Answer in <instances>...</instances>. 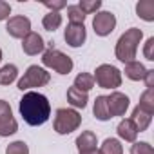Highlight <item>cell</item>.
<instances>
[{
	"label": "cell",
	"instance_id": "6da1fadb",
	"mask_svg": "<svg viewBox=\"0 0 154 154\" xmlns=\"http://www.w3.org/2000/svg\"><path fill=\"white\" fill-rule=\"evenodd\" d=\"M18 111H20V116L24 118V122L27 125L38 127L49 120L51 103H49L45 94L36 93V91H27V93H24V96L20 100Z\"/></svg>",
	"mask_w": 154,
	"mask_h": 154
},
{
	"label": "cell",
	"instance_id": "7a4b0ae2",
	"mask_svg": "<svg viewBox=\"0 0 154 154\" xmlns=\"http://www.w3.org/2000/svg\"><path fill=\"white\" fill-rule=\"evenodd\" d=\"M143 40V31L140 27H131L127 29L116 42V47H114V54L120 62L123 63H129L136 58V53H138V47Z\"/></svg>",
	"mask_w": 154,
	"mask_h": 154
},
{
	"label": "cell",
	"instance_id": "3957f363",
	"mask_svg": "<svg viewBox=\"0 0 154 154\" xmlns=\"http://www.w3.org/2000/svg\"><path fill=\"white\" fill-rule=\"evenodd\" d=\"M82 125V116L76 109H67L62 107L54 112V122H53V129L56 134H71L72 131H76Z\"/></svg>",
	"mask_w": 154,
	"mask_h": 154
},
{
	"label": "cell",
	"instance_id": "277c9868",
	"mask_svg": "<svg viewBox=\"0 0 154 154\" xmlns=\"http://www.w3.org/2000/svg\"><path fill=\"white\" fill-rule=\"evenodd\" d=\"M42 63H44V67L53 69L58 74H69L74 67L71 56H67L65 53H62L60 49H54V47L42 53Z\"/></svg>",
	"mask_w": 154,
	"mask_h": 154
},
{
	"label": "cell",
	"instance_id": "5b68a950",
	"mask_svg": "<svg viewBox=\"0 0 154 154\" xmlns=\"http://www.w3.org/2000/svg\"><path fill=\"white\" fill-rule=\"evenodd\" d=\"M51 82V74L47 72V69L40 67V65H29L27 71L24 72V76L18 80L17 87L20 91H31L35 87H44Z\"/></svg>",
	"mask_w": 154,
	"mask_h": 154
},
{
	"label": "cell",
	"instance_id": "8992f818",
	"mask_svg": "<svg viewBox=\"0 0 154 154\" xmlns=\"http://www.w3.org/2000/svg\"><path fill=\"white\" fill-rule=\"evenodd\" d=\"M93 78H94V84L102 89H118L122 85V71L111 63H102L96 67L94 74H93Z\"/></svg>",
	"mask_w": 154,
	"mask_h": 154
},
{
	"label": "cell",
	"instance_id": "52a82bcc",
	"mask_svg": "<svg viewBox=\"0 0 154 154\" xmlns=\"http://www.w3.org/2000/svg\"><path fill=\"white\" fill-rule=\"evenodd\" d=\"M93 29L98 36H109L116 29V17L111 11H98L93 18Z\"/></svg>",
	"mask_w": 154,
	"mask_h": 154
},
{
	"label": "cell",
	"instance_id": "ba28073f",
	"mask_svg": "<svg viewBox=\"0 0 154 154\" xmlns=\"http://www.w3.org/2000/svg\"><path fill=\"white\" fill-rule=\"evenodd\" d=\"M105 100H107V109H109L111 118H114V116H123V114L127 112L129 105H131L129 96L123 94V93H120V91H112L109 96H105Z\"/></svg>",
	"mask_w": 154,
	"mask_h": 154
},
{
	"label": "cell",
	"instance_id": "9c48e42d",
	"mask_svg": "<svg viewBox=\"0 0 154 154\" xmlns=\"http://www.w3.org/2000/svg\"><path fill=\"white\" fill-rule=\"evenodd\" d=\"M63 38L69 47H74V49L82 47L87 40V29L84 24H67L63 31Z\"/></svg>",
	"mask_w": 154,
	"mask_h": 154
},
{
	"label": "cell",
	"instance_id": "30bf717a",
	"mask_svg": "<svg viewBox=\"0 0 154 154\" xmlns=\"http://www.w3.org/2000/svg\"><path fill=\"white\" fill-rule=\"evenodd\" d=\"M6 31L9 36L13 38H24L31 33V20L24 15H17V17H11L8 20V26H6Z\"/></svg>",
	"mask_w": 154,
	"mask_h": 154
},
{
	"label": "cell",
	"instance_id": "8fae6325",
	"mask_svg": "<svg viewBox=\"0 0 154 154\" xmlns=\"http://www.w3.org/2000/svg\"><path fill=\"white\" fill-rule=\"evenodd\" d=\"M22 49H24V53H26V54L35 56V54L44 53V49H45V42H44L42 35H38V33H35V31H31L27 36H24V38H22Z\"/></svg>",
	"mask_w": 154,
	"mask_h": 154
},
{
	"label": "cell",
	"instance_id": "7c38bea8",
	"mask_svg": "<svg viewBox=\"0 0 154 154\" xmlns=\"http://www.w3.org/2000/svg\"><path fill=\"white\" fill-rule=\"evenodd\" d=\"M116 132H118L120 140H123V141H127V143H134L136 138H138V134H140L138 129H136V125L132 123L131 118H123V120L118 123Z\"/></svg>",
	"mask_w": 154,
	"mask_h": 154
},
{
	"label": "cell",
	"instance_id": "4fadbf2b",
	"mask_svg": "<svg viewBox=\"0 0 154 154\" xmlns=\"http://www.w3.org/2000/svg\"><path fill=\"white\" fill-rule=\"evenodd\" d=\"M123 72H125L127 78H129V80H132V82H143V76H145V72H147V67H145L141 62L132 60V62L125 63Z\"/></svg>",
	"mask_w": 154,
	"mask_h": 154
},
{
	"label": "cell",
	"instance_id": "5bb4252c",
	"mask_svg": "<svg viewBox=\"0 0 154 154\" xmlns=\"http://www.w3.org/2000/svg\"><path fill=\"white\" fill-rule=\"evenodd\" d=\"M98 138L93 131H84L78 138H76V147H78V152H87L93 149H98Z\"/></svg>",
	"mask_w": 154,
	"mask_h": 154
},
{
	"label": "cell",
	"instance_id": "9a60e30c",
	"mask_svg": "<svg viewBox=\"0 0 154 154\" xmlns=\"http://www.w3.org/2000/svg\"><path fill=\"white\" fill-rule=\"evenodd\" d=\"M131 120H132V123L136 125L138 132H143V131L149 129V125H150V122H152V114L145 112L141 107L136 105V107L132 109V116H131Z\"/></svg>",
	"mask_w": 154,
	"mask_h": 154
},
{
	"label": "cell",
	"instance_id": "2e32d148",
	"mask_svg": "<svg viewBox=\"0 0 154 154\" xmlns=\"http://www.w3.org/2000/svg\"><path fill=\"white\" fill-rule=\"evenodd\" d=\"M67 102L74 109H85L87 102H89V96H87V93H82L76 87H69L67 89Z\"/></svg>",
	"mask_w": 154,
	"mask_h": 154
},
{
	"label": "cell",
	"instance_id": "e0dca14e",
	"mask_svg": "<svg viewBox=\"0 0 154 154\" xmlns=\"http://www.w3.org/2000/svg\"><path fill=\"white\" fill-rule=\"evenodd\" d=\"M136 15L145 22H154V2L152 0H140L136 4Z\"/></svg>",
	"mask_w": 154,
	"mask_h": 154
},
{
	"label": "cell",
	"instance_id": "ac0fdd59",
	"mask_svg": "<svg viewBox=\"0 0 154 154\" xmlns=\"http://www.w3.org/2000/svg\"><path fill=\"white\" fill-rule=\"evenodd\" d=\"M18 78V67L15 63H8L0 69V85H11Z\"/></svg>",
	"mask_w": 154,
	"mask_h": 154
},
{
	"label": "cell",
	"instance_id": "d6986e66",
	"mask_svg": "<svg viewBox=\"0 0 154 154\" xmlns=\"http://www.w3.org/2000/svg\"><path fill=\"white\" fill-rule=\"evenodd\" d=\"M93 114H94V118L100 120V122H109V120H111V114H109V109H107V100H105V96H96L94 107H93Z\"/></svg>",
	"mask_w": 154,
	"mask_h": 154
},
{
	"label": "cell",
	"instance_id": "ffe728a7",
	"mask_svg": "<svg viewBox=\"0 0 154 154\" xmlns=\"http://www.w3.org/2000/svg\"><path fill=\"white\" fill-rule=\"evenodd\" d=\"M72 87H76V89L82 91V93H89V91L94 87V78H93V74H91V72H80V74L74 78Z\"/></svg>",
	"mask_w": 154,
	"mask_h": 154
},
{
	"label": "cell",
	"instance_id": "44dd1931",
	"mask_svg": "<svg viewBox=\"0 0 154 154\" xmlns=\"http://www.w3.org/2000/svg\"><path fill=\"white\" fill-rule=\"evenodd\" d=\"M42 26H44L45 31L54 33V31L62 26V15L56 13V11H49L47 15H44V18H42Z\"/></svg>",
	"mask_w": 154,
	"mask_h": 154
},
{
	"label": "cell",
	"instance_id": "7402d4cb",
	"mask_svg": "<svg viewBox=\"0 0 154 154\" xmlns=\"http://www.w3.org/2000/svg\"><path fill=\"white\" fill-rule=\"evenodd\" d=\"M100 152L102 154H123V145L118 138H107V140H103Z\"/></svg>",
	"mask_w": 154,
	"mask_h": 154
},
{
	"label": "cell",
	"instance_id": "603a6c76",
	"mask_svg": "<svg viewBox=\"0 0 154 154\" xmlns=\"http://www.w3.org/2000/svg\"><path fill=\"white\" fill-rule=\"evenodd\" d=\"M17 131H18V122L13 116H8L4 120H0V136H2V138L13 136Z\"/></svg>",
	"mask_w": 154,
	"mask_h": 154
},
{
	"label": "cell",
	"instance_id": "cb8c5ba5",
	"mask_svg": "<svg viewBox=\"0 0 154 154\" xmlns=\"http://www.w3.org/2000/svg\"><path fill=\"white\" fill-rule=\"evenodd\" d=\"M138 107H141L145 112L154 114V89H145L140 96V103Z\"/></svg>",
	"mask_w": 154,
	"mask_h": 154
},
{
	"label": "cell",
	"instance_id": "d4e9b609",
	"mask_svg": "<svg viewBox=\"0 0 154 154\" xmlns=\"http://www.w3.org/2000/svg\"><path fill=\"white\" fill-rule=\"evenodd\" d=\"M76 6H78V8L82 9V13L87 17V15H94V13L100 11V8H102V0H80Z\"/></svg>",
	"mask_w": 154,
	"mask_h": 154
},
{
	"label": "cell",
	"instance_id": "484cf974",
	"mask_svg": "<svg viewBox=\"0 0 154 154\" xmlns=\"http://www.w3.org/2000/svg\"><path fill=\"white\" fill-rule=\"evenodd\" d=\"M67 18H69V24H84L85 15L76 4H72V6H67Z\"/></svg>",
	"mask_w": 154,
	"mask_h": 154
},
{
	"label": "cell",
	"instance_id": "4316f807",
	"mask_svg": "<svg viewBox=\"0 0 154 154\" xmlns=\"http://www.w3.org/2000/svg\"><path fill=\"white\" fill-rule=\"evenodd\" d=\"M6 154H29V147L26 141L22 140H17L13 143H9L6 147Z\"/></svg>",
	"mask_w": 154,
	"mask_h": 154
},
{
	"label": "cell",
	"instance_id": "83f0119b",
	"mask_svg": "<svg viewBox=\"0 0 154 154\" xmlns=\"http://www.w3.org/2000/svg\"><path fill=\"white\" fill-rule=\"evenodd\" d=\"M131 154H154V147L149 141H134L131 145Z\"/></svg>",
	"mask_w": 154,
	"mask_h": 154
},
{
	"label": "cell",
	"instance_id": "f1b7e54d",
	"mask_svg": "<svg viewBox=\"0 0 154 154\" xmlns=\"http://www.w3.org/2000/svg\"><path fill=\"white\" fill-rule=\"evenodd\" d=\"M143 56L149 62H154V36L147 38V42L143 44Z\"/></svg>",
	"mask_w": 154,
	"mask_h": 154
},
{
	"label": "cell",
	"instance_id": "f546056e",
	"mask_svg": "<svg viewBox=\"0 0 154 154\" xmlns=\"http://www.w3.org/2000/svg\"><path fill=\"white\" fill-rule=\"evenodd\" d=\"M44 6H45L49 11H56V13H60V9L67 8V0H45Z\"/></svg>",
	"mask_w": 154,
	"mask_h": 154
},
{
	"label": "cell",
	"instance_id": "4dcf8cb0",
	"mask_svg": "<svg viewBox=\"0 0 154 154\" xmlns=\"http://www.w3.org/2000/svg\"><path fill=\"white\" fill-rule=\"evenodd\" d=\"M9 15H11V6L6 2V0H0V22L9 20Z\"/></svg>",
	"mask_w": 154,
	"mask_h": 154
},
{
	"label": "cell",
	"instance_id": "1f68e13d",
	"mask_svg": "<svg viewBox=\"0 0 154 154\" xmlns=\"http://www.w3.org/2000/svg\"><path fill=\"white\" fill-rule=\"evenodd\" d=\"M8 116H13V111H11V105L6 102V100H0V120H4Z\"/></svg>",
	"mask_w": 154,
	"mask_h": 154
},
{
	"label": "cell",
	"instance_id": "d6a6232c",
	"mask_svg": "<svg viewBox=\"0 0 154 154\" xmlns=\"http://www.w3.org/2000/svg\"><path fill=\"white\" fill-rule=\"evenodd\" d=\"M143 82L147 89H154V69H147L145 76H143Z\"/></svg>",
	"mask_w": 154,
	"mask_h": 154
},
{
	"label": "cell",
	"instance_id": "836d02e7",
	"mask_svg": "<svg viewBox=\"0 0 154 154\" xmlns=\"http://www.w3.org/2000/svg\"><path fill=\"white\" fill-rule=\"evenodd\" d=\"M80 154H102L100 149H93V150H87V152H80Z\"/></svg>",
	"mask_w": 154,
	"mask_h": 154
},
{
	"label": "cell",
	"instance_id": "e575fe53",
	"mask_svg": "<svg viewBox=\"0 0 154 154\" xmlns=\"http://www.w3.org/2000/svg\"><path fill=\"white\" fill-rule=\"evenodd\" d=\"M2 58H4V54H2V49H0V62H2Z\"/></svg>",
	"mask_w": 154,
	"mask_h": 154
}]
</instances>
